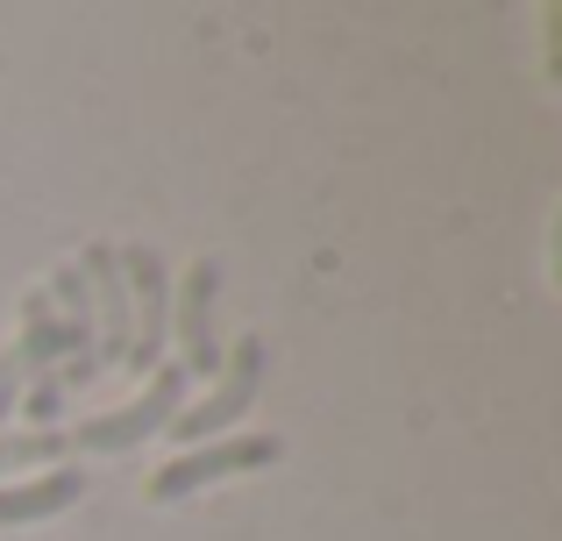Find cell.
Instances as JSON below:
<instances>
[{
  "instance_id": "cell-1",
  "label": "cell",
  "mask_w": 562,
  "mask_h": 541,
  "mask_svg": "<svg viewBox=\"0 0 562 541\" xmlns=\"http://www.w3.org/2000/svg\"><path fill=\"white\" fill-rule=\"evenodd\" d=\"M186 385H192V377L179 371V363H165V371L150 377V392H143V399L114 406V414L79 420V428H71V449H93V457H122V449L150 442V435H165L171 420L186 414Z\"/></svg>"
},
{
  "instance_id": "cell-7",
  "label": "cell",
  "mask_w": 562,
  "mask_h": 541,
  "mask_svg": "<svg viewBox=\"0 0 562 541\" xmlns=\"http://www.w3.org/2000/svg\"><path fill=\"white\" fill-rule=\"evenodd\" d=\"M86 499V477L71 463L43 477H22V485H0V528H29V520H50V514H71Z\"/></svg>"
},
{
  "instance_id": "cell-8",
  "label": "cell",
  "mask_w": 562,
  "mask_h": 541,
  "mask_svg": "<svg viewBox=\"0 0 562 541\" xmlns=\"http://www.w3.org/2000/svg\"><path fill=\"white\" fill-rule=\"evenodd\" d=\"M43 300H50V314H57V328H65V349L71 357H93V292H86V278H79V264H65L50 278V285H43ZM65 357V363H71Z\"/></svg>"
},
{
  "instance_id": "cell-11",
  "label": "cell",
  "mask_w": 562,
  "mask_h": 541,
  "mask_svg": "<svg viewBox=\"0 0 562 541\" xmlns=\"http://www.w3.org/2000/svg\"><path fill=\"white\" fill-rule=\"evenodd\" d=\"M14 406H29V420L57 428V414H65V385H57V371H29V385H22V399H14Z\"/></svg>"
},
{
  "instance_id": "cell-9",
  "label": "cell",
  "mask_w": 562,
  "mask_h": 541,
  "mask_svg": "<svg viewBox=\"0 0 562 541\" xmlns=\"http://www.w3.org/2000/svg\"><path fill=\"white\" fill-rule=\"evenodd\" d=\"M22 357H29V371H57V363L71 357L65 349V328H57V314H50V300H43V285L36 292H22Z\"/></svg>"
},
{
  "instance_id": "cell-3",
  "label": "cell",
  "mask_w": 562,
  "mask_h": 541,
  "mask_svg": "<svg viewBox=\"0 0 562 541\" xmlns=\"http://www.w3.org/2000/svg\"><path fill=\"white\" fill-rule=\"evenodd\" d=\"M79 278L93 292V371H122L128 335H136V306H128V278H122V250L114 243H93L79 257Z\"/></svg>"
},
{
  "instance_id": "cell-12",
  "label": "cell",
  "mask_w": 562,
  "mask_h": 541,
  "mask_svg": "<svg viewBox=\"0 0 562 541\" xmlns=\"http://www.w3.org/2000/svg\"><path fill=\"white\" fill-rule=\"evenodd\" d=\"M22 385H29V357H22V342H8V349H0V420L14 414Z\"/></svg>"
},
{
  "instance_id": "cell-5",
  "label": "cell",
  "mask_w": 562,
  "mask_h": 541,
  "mask_svg": "<svg viewBox=\"0 0 562 541\" xmlns=\"http://www.w3.org/2000/svg\"><path fill=\"white\" fill-rule=\"evenodd\" d=\"M257 385H263V342L257 335H243V342L228 349V377H221L214 392H206L200 406H186L179 420H171V435H179V442H214L221 428H235V420L249 414V406H257Z\"/></svg>"
},
{
  "instance_id": "cell-2",
  "label": "cell",
  "mask_w": 562,
  "mask_h": 541,
  "mask_svg": "<svg viewBox=\"0 0 562 541\" xmlns=\"http://www.w3.org/2000/svg\"><path fill=\"white\" fill-rule=\"evenodd\" d=\"M122 278H128V306H136V335H128V357L122 371L150 377L157 357H165V328H171V278H165V257L128 243L122 250Z\"/></svg>"
},
{
  "instance_id": "cell-4",
  "label": "cell",
  "mask_w": 562,
  "mask_h": 541,
  "mask_svg": "<svg viewBox=\"0 0 562 541\" xmlns=\"http://www.w3.org/2000/svg\"><path fill=\"white\" fill-rule=\"evenodd\" d=\"M214 285H221V257H192V271L171 285V328H179V371L186 377H214L221 371Z\"/></svg>"
},
{
  "instance_id": "cell-10",
  "label": "cell",
  "mask_w": 562,
  "mask_h": 541,
  "mask_svg": "<svg viewBox=\"0 0 562 541\" xmlns=\"http://www.w3.org/2000/svg\"><path fill=\"white\" fill-rule=\"evenodd\" d=\"M71 449V435L36 428V435H0V477H22V471H57V457Z\"/></svg>"
},
{
  "instance_id": "cell-6",
  "label": "cell",
  "mask_w": 562,
  "mask_h": 541,
  "mask_svg": "<svg viewBox=\"0 0 562 541\" xmlns=\"http://www.w3.org/2000/svg\"><path fill=\"white\" fill-rule=\"evenodd\" d=\"M263 463H278V435H228V442H200V449H186L179 463H165V471L150 477V499H157V506L192 499V492L214 485V477H228V471H263Z\"/></svg>"
}]
</instances>
